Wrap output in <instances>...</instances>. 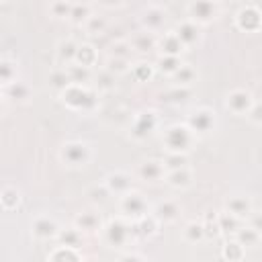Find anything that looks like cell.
Instances as JSON below:
<instances>
[{"label": "cell", "mask_w": 262, "mask_h": 262, "mask_svg": "<svg viewBox=\"0 0 262 262\" xmlns=\"http://www.w3.org/2000/svg\"><path fill=\"white\" fill-rule=\"evenodd\" d=\"M180 55H160L158 57V61H156V70L158 72H162V74H166V76H172L178 68H180Z\"/></svg>", "instance_id": "cell-36"}, {"label": "cell", "mask_w": 262, "mask_h": 262, "mask_svg": "<svg viewBox=\"0 0 262 262\" xmlns=\"http://www.w3.org/2000/svg\"><path fill=\"white\" fill-rule=\"evenodd\" d=\"M246 117L250 119V123H252V125H256V127H260V125H262V106H260V102H258V100H254V104L250 106V111L246 113Z\"/></svg>", "instance_id": "cell-49"}, {"label": "cell", "mask_w": 262, "mask_h": 262, "mask_svg": "<svg viewBox=\"0 0 262 262\" xmlns=\"http://www.w3.org/2000/svg\"><path fill=\"white\" fill-rule=\"evenodd\" d=\"M4 115V100H2V96H0V117Z\"/></svg>", "instance_id": "cell-53"}, {"label": "cell", "mask_w": 262, "mask_h": 262, "mask_svg": "<svg viewBox=\"0 0 262 262\" xmlns=\"http://www.w3.org/2000/svg\"><path fill=\"white\" fill-rule=\"evenodd\" d=\"M47 260L51 262H80L82 260V254L76 250V248H70V246H55V250H51L47 254Z\"/></svg>", "instance_id": "cell-25"}, {"label": "cell", "mask_w": 262, "mask_h": 262, "mask_svg": "<svg viewBox=\"0 0 262 262\" xmlns=\"http://www.w3.org/2000/svg\"><path fill=\"white\" fill-rule=\"evenodd\" d=\"M20 205V190L14 186H4L0 190V207L4 211H14Z\"/></svg>", "instance_id": "cell-29"}, {"label": "cell", "mask_w": 262, "mask_h": 262, "mask_svg": "<svg viewBox=\"0 0 262 262\" xmlns=\"http://www.w3.org/2000/svg\"><path fill=\"white\" fill-rule=\"evenodd\" d=\"M156 49H160L164 55H180L186 47L180 43V39L176 37V33L170 31V33H166V35H162V37L158 39Z\"/></svg>", "instance_id": "cell-21"}, {"label": "cell", "mask_w": 262, "mask_h": 262, "mask_svg": "<svg viewBox=\"0 0 262 262\" xmlns=\"http://www.w3.org/2000/svg\"><path fill=\"white\" fill-rule=\"evenodd\" d=\"M233 239L239 244V246H244V248H256L258 244H260V229H256V227H252V225H239L237 229H235V233H233Z\"/></svg>", "instance_id": "cell-20"}, {"label": "cell", "mask_w": 262, "mask_h": 262, "mask_svg": "<svg viewBox=\"0 0 262 262\" xmlns=\"http://www.w3.org/2000/svg\"><path fill=\"white\" fill-rule=\"evenodd\" d=\"M119 209H121V215L127 217V219H139L143 217L145 213H149V203L143 199L141 192H135V190H129L125 194H121V203H119Z\"/></svg>", "instance_id": "cell-5"}, {"label": "cell", "mask_w": 262, "mask_h": 262, "mask_svg": "<svg viewBox=\"0 0 262 262\" xmlns=\"http://www.w3.org/2000/svg\"><path fill=\"white\" fill-rule=\"evenodd\" d=\"M121 260H143V254H123L121 256Z\"/></svg>", "instance_id": "cell-51"}, {"label": "cell", "mask_w": 262, "mask_h": 262, "mask_svg": "<svg viewBox=\"0 0 262 262\" xmlns=\"http://www.w3.org/2000/svg\"><path fill=\"white\" fill-rule=\"evenodd\" d=\"M4 94H6V98L25 104V102L31 100L33 90H31L29 84H25V82H20V80H14V82H10L8 86H4Z\"/></svg>", "instance_id": "cell-18"}, {"label": "cell", "mask_w": 262, "mask_h": 262, "mask_svg": "<svg viewBox=\"0 0 262 262\" xmlns=\"http://www.w3.org/2000/svg\"><path fill=\"white\" fill-rule=\"evenodd\" d=\"M72 4H74L72 0H53V2L49 4V14H51L53 18H57V20H63V18L70 16Z\"/></svg>", "instance_id": "cell-43"}, {"label": "cell", "mask_w": 262, "mask_h": 262, "mask_svg": "<svg viewBox=\"0 0 262 262\" xmlns=\"http://www.w3.org/2000/svg\"><path fill=\"white\" fill-rule=\"evenodd\" d=\"M176 37L180 39V43L184 47H194L199 41H201V29L196 23H192L190 18L188 20H182L178 27H176Z\"/></svg>", "instance_id": "cell-16"}, {"label": "cell", "mask_w": 262, "mask_h": 262, "mask_svg": "<svg viewBox=\"0 0 262 262\" xmlns=\"http://www.w3.org/2000/svg\"><path fill=\"white\" fill-rule=\"evenodd\" d=\"M201 223H203L205 237L215 239V237L221 235V231H219V223H217V213H215V211H207V215H205V219H203Z\"/></svg>", "instance_id": "cell-42"}, {"label": "cell", "mask_w": 262, "mask_h": 262, "mask_svg": "<svg viewBox=\"0 0 262 262\" xmlns=\"http://www.w3.org/2000/svg\"><path fill=\"white\" fill-rule=\"evenodd\" d=\"M82 27L86 29L88 35H100V33H104V29H106V18L100 16V14H90Z\"/></svg>", "instance_id": "cell-44"}, {"label": "cell", "mask_w": 262, "mask_h": 262, "mask_svg": "<svg viewBox=\"0 0 262 262\" xmlns=\"http://www.w3.org/2000/svg\"><path fill=\"white\" fill-rule=\"evenodd\" d=\"M94 78V88L98 90V92H108V90H113L115 88V74H111L106 68H102L96 76H92Z\"/></svg>", "instance_id": "cell-40"}, {"label": "cell", "mask_w": 262, "mask_h": 262, "mask_svg": "<svg viewBox=\"0 0 262 262\" xmlns=\"http://www.w3.org/2000/svg\"><path fill=\"white\" fill-rule=\"evenodd\" d=\"M190 94H192V90H190L188 86H176V84H174V88L162 92L160 98H162L164 102H168V104H184V102L190 98Z\"/></svg>", "instance_id": "cell-26"}, {"label": "cell", "mask_w": 262, "mask_h": 262, "mask_svg": "<svg viewBox=\"0 0 262 262\" xmlns=\"http://www.w3.org/2000/svg\"><path fill=\"white\" fill-rule=\"evenodd\" d=\"M235 27L244 33H258L260 27H262V16H260V10L252 4L239 8L235 12Z\"/></svg>", "instance_id": "cell-9"}, {"label": "cell", "mask_w": 262, "mask_h": 262, "mask_svg": "<svg viewBox=\"0 0 262 262\" xmlns=\"http://www.w3.org/2000/svg\"><path fill=\"white\" fill-rule=\"evenodd\" d=\"M180 211H182V207L176 203V201H172V199H166V201H160L156 207H154V217L160 221V223H172V221H176L178 217H180Z\"/></svg>", "instance_id": "cell-15"}, {"label": "cell", "mask_w": 262, "mask_h": 262, "mask_svg": "<svg viewBox=\"0 0 262 262\" xmlns=\"http://www.w3.org/2000/svg\"><path fill=\"white\" fill-rule=\"evenodd\" d=\"M76 49H78V43L74 39H61L57 43V59L61 63H72L76 57Z\"/></svg>", "instance_id": "cell-34"}, {"label": "cell", "mask_w": 262, "mask_h": 262, "mask_svg": "<svg viewBox=\"0 0 262 262\" xmlns=\"http://www.w3.org/2000/svg\"><path fill=\"white\" fill-rule=\"evenodd\" d=\"M61 102L76 113H92L98 106V90L88 84H68L59 92Z\"/></svg>", "instance_id": "cell-1"}, {"label": "cell", "mask_w": 262, "mask_h": 262, "mask_svg": "<svg viewBox=\"0 0 262 262\" xmlns=\"http://www.w3.org/2000/svg\"><path fill=\"white\" fill-rule=\"evenodd\" d=\"M182 235H184V239H186L188 244H199V242H203V239H205L203 223H201V221H190V223H186L184 229H182Z\"/></svg>", "instance_id": "cell-38"}, {"label": "cell", "mask_w": 262, "mask_h": 262, "mask_svg": "<svg viewBox=\"0 0 262 262\" xmlns=\"http://www.w3.org/2000/svg\"><path fill=\"white\" fill-rule=\"evenodd\" d=\"M162 164H164L166 172L176 170V168H184V166H188V156L184 151H168L166 158L162 160Z\"/></svg>", "instance_id": "cell-41"}, {"label": "cell", "mask_w": 262, "mask_h": 262, "mask_svg": "<svg viewBox=\"0 0 262 262\" xmlns=\"http://www.w3.org/2000/svg\"><path fill=\"white\" fill-rule=\"evenodd\" d=\"M96 59H98V51H96L94 45H90V43H82V45H78V49H76V57H74L76 63L86 66V68H92V66L96 63Z\"/></svg>", "instance_id": "cell-28"}, {"label": "cell", "mask_w": 262, "mask_h": 262, "mask_svg": "<svg viewBox=\"0 0 262 262\" xmlns=\"http://www.w3.org/2000/svg\"><path fill=\"white\" fill-rule=\"evenodd\" d=\"M18 80V66L12 59H0V86H8Z\"/></svg>", "instance_id": "cell-35"}, {"label": "cell", "mask_w": 262, "mask_h": 262, "mask_svg": "<svg viewBox=\"0 0 262 262\" xmlns=\"http://www.w3.org/2000/svg\"><path fill=\"white\" fill-rule=\"evenodd\" d=\"M219 14L217 0H190L188 4V16L196 25H209Z\"/></svg>", "instance_id": "cell-8"}, {"label": "cell", "mask_w": 262, "mask_h": 262, "mask_svg": "<svg viewBox=\"0 0 262 262\" xmlns=\"http://www.w3.org/2000/svg\"><path fill=\"white\" fill-rule=\"evenodd\" d=\"M0 2H4V0H0Z\"/></svg>", "instance_id": "cell-54"}, {"label": "cell", "mask_w": 262, "mask_h": 262, "mask_svg": "<svg viewBox=\"0 0 262 262\" xmlns=\"http://www.w3.org/2000/svg\"><path fill=\"white\" fill-rule=\"evenodd\" d=\"M172 80L176 86H190L196 80V70L190 63H180V68L172 74Z\"/></svg>", "instance_id": "cell-32"}, {"label": "cell", "mask_w": 262, "mask_h": 262, "mask_svg": "<svg viewBox=\"0 0 262 262\" xmlns=\"http://www.w3.org/2000/svg\"><path fill=\"white\" fill-rule=\"evenodd\" d=\"M86 196L90 199V203H94V205H102V203L108 201L111 190H108L106 184L102 182V184H94V186H90L88 192H86Z\"/></svg>", "instance_id": "cell-45"}, {"label": "cell", "mask_w": 262, "mask_h": 262, "mask_svg": "<svg viewBox=\"0 0 262 262\" xmlns=\"http://www.w3.org/2000/svg\"><path fill=\"white\" fill-rule=\"evenodd\" d=\"M66 74H68V80H70V84H90V80H92V68H86V66H80V63H76V61H72V63H66Z\"/></svg>", "instance_id": "cell-23"}, {"label": "cell", "mask_w": 262, "mask_h": 262, "mask_svg": "<svg viewBox=\"0 0 262 262\" xmlns=\"http://www.w3.org/2000/svg\"><path fill=\"white\" fill-rule=\"evenodd\" d=\"M164 180H166L172 188L182 190V188H188V186L192 184V172L188 170V166L176 168V170H168L166 176H164Z\"/></svg>", "instance_id": "cell-19"}, {"label": "cell", "mask_w": 262, "mask_h": 262, "mask_svg": "<svg viewBox=\"0 0 262 262\" xmlns=\"http://www.w3.org/2000/svg\"><path fill=\"white\" fill-rule=\"evenodd\" d=\"M133 55V47L129 41L125 39H119V41H113L108 45V57H123V59H131Z\"/></svg>", "instance_id": "cell-39"}, {"label": "cell", "mask_w": 262, "mask_h": 262, "mask_svg": "<svg viewBox=\"0 0 262 262\" xmlns=\"http://www.w3.org/2000/svg\"><path fill=\"white\" fill-rule=\"evenodd\" d=\"M104 184H106V188L111 190V194H125V192H129V190H133V178H131V174H127V172H111L106 178H104Z\"/></svg>", "instance_id": "cell-13"}, {"label": "cell", "mask_w": 262, "mask_h": 262, "mask_svg": "<svg viewBox=\"0 0 262 262\" xmlns=\"http://www.w3.org/2000/svg\"><path fill=\"white\" fill-rule=\"evenodd\" d=\"M74 225H76L80 231L94 233V231L102 229V219H100V215L94 213V211H84V213H80V215L74 219Z\"/></svg>", "instance_id": "cell-24"}, {"label": "cell", "mask_w": 262, "mask_h": 262, "mask_svg": "<svg viewBox=\"0 0 262 262\" xmlns=\"http://www.w3.org/2000/svg\"><path fill=\"white\" fill-rule=\"evenodd\" d=\"M151 2V6H160V8H164L166 4H170L172 0H149Z\"/></svg>", "instance_id": "cell-52"}, {"label": "cell", "mask_w": 262, "mask_h": 262, "mask_svg": "<svg viewBox=\"0 0 262 262\" xmlns=\"http://www.w3.org/2000/svg\"><path fill=\"white\" fill-rule=\"evenodd\" d=\"M217 223H219V231H221V233H225V235H233L235 229L244 223V219H239V217H235V215L223 211V213L217 215Z\"/></svg>", "instance_id": "cell-30"}, {"label": "cell", "mask_w": 262, "mask_h": 262, "mask_svg": "<svg viewBox=\"0 0 262 262\" xmlns=\"http://www.w3.org/2000/svg\"><path fill=\"white\" fill-rule=\"evenodd\" d=\"M98 4H102L106 8H115V6H121L123 0H98Z\"/></svg>", "instance_id": "cell-50"}, {"label": "cell", "mask_w": 262, "mask_h": 262, "mask_svg": "<svg viewBox=\"0 0 262 262\" xmlns=\"http://www.w3.org/2000/svg\"><path fill=\"white\" fill-rule=\"evenodd\" d=\"M244 256H246V248L239 246L235 239H227L225 246L221 248V258H223V260L239 262V260H244Z\"/></svg>", "instance_id": "cell-33"}, {"label": "cell", "mask_w": 262, "mask_h": 262, "mask_svg": "<svg viewBox=\"0 0 262 262\" xmlns=\"http://www.w3.org/2000/svg\"><path fill=\"white\" fill-rule=\"evenodd\" d=\"M252 104H254V96L246 88H235L225 94V108L231 111L233 115H246Z\"/></svg>", "instance_id": "cell-10"}, {"label": "cell", "mask_w": 262, "mask_h": 262, "mask_svg": "<svg viewBox=\"0 0 262 262\" xmlns=\"http://www.w3.org/2000/svg\"><path fill=\"white\" fill-rule=\"evenodd\" d=\"M137 176H139V180L154 184V182L164 180L166 168H164V164L160 160H145V162H141L137 166Z\"/></svg>", "instance_id": "cell-12"}, {"label": "cell", "mask_w": 262, "mask_h": 262, "mask_svg": "<svg viewBox=\"0 0 262 262\" xmlns=\"http://www.w3.org/2000/svg\"><path fill=\"white\" fill-rule=\"evenodd\" d=\"M104 231V242L115 248V250H121L129 244V239L133 235H137V227H135V221L133 219H127V217H115V219H108L106 225L102 227Z\"/></svg>", "instance_id": "cell-2"}, {"label": "cell", "mask_w": 262, "mask_h": 262, "mask_svg": "<svg viewBox=\"0 0 262 262\" xmlns=\"http://www.w3.org/2000/svg\"><path fill=\"white\" fill-rule=\"evenodd\" d=\"M129 43H131L133 51H137V53H149V51L156 49L158 37L151 31H141V33H135Z\"/></svg>", "instance_id": "cell-22"}, {"label": "cell", "mask_w": 262, "mask_h": 262, "mask_svg": "<svg viewBox=\"0 0 262 262\" xmlns=\"http://www.w3.org/2000/svg\"><path fill=\"white\" fill-rule=\"evenodd\" d=\"M92 158V149L86 141L72 139L59 147V160L70 168H84Z\"/></svg>", "instance_id": "cell-4"}, {"label": "cell", "mask_w": 262, "mask_h": 262, "mask_svg": "<svg viewBox=\"0 0 262 262\" xmlns=\"http://www.w3.org/2000/svg\"><path fill=\"white\" fill-rule=\"evenodd\" d=\"M154 70H156V68H154L151 63H145V61H139V63L131 66V74H133V78H135L137 82H147V80H151Z\"/></svg>", "instance_id": "cell-47"}, {"label": "cell", "mask_w": 262, "mask_h": 262, "mask_svg": "<svg viewBox=\"0 0 262 262\" xmlns=\"http://www.w3.org/2000/svg\"><path fill=\"white\" fill-rule=\"evenodd\" d=\"M158 225L160 221L154 217V213H145L143 217L135 219V227H137V235H143V237H149L158 231Z\"/></svg>", "instance_id": "cell-31"}, {"label": "cell", "mask_w": 262, "mask_h": 262, "mask_svg": "<svg viewBox=\"0 0 262 262\" xmlns=\"http://www.w3.org/2000/svg\"><path fill=\"white\" fill-rule=\"evenodd\" d=\"M55 237L59 239L61 246H70V248H76V250L82 248V244H84V235H82V231L76 225L68 227V229H59Z\"/></svg>", "instance_id": "cell-27"}, {"label": "cell", "mask_w": 262, "mask_h": 262, "mask_svg": "<svg viewBox=\"0 0 262 262\" xmlns=\"http://www.w3.org/2000/svg\"><path fill=\"white\" fill-rule=\"evenodd\" d=\"M31 229H33V235H35L37 239H53V237L57 235V231H59V225H57V221H55L53 217H49V215H39V217L33 219Z\"/></svg>", "instance_id": "cell-11"}, {"label": "cell", "mask_w": 262, "mask_h": 262, "mask_svg": "<svg viewBox=\"0 0 262 262\" xmlns=\"http://www.w3.org/2000/svg\"><path fill=\"white\" fill-rule=\"evenodd\" d=\"M162 143H164L166 151H184V154H188V149L194 143V133L188 129L186 123H176V125H170L164 131Z\"/></svg>", "instance_id": "cell-3"}, {"label": "cell", "mask_w": 262, "mask_h": 262, "mask_svg": "<svg viewBox=\"0 0 262 262\" xmlns=\"http://www.w3.org/2000/svg\"><path fill=\"white\" fill-rule=\"evenodd\" d=\"M104 68H106L111 74L121 76V74H127V72L131 70V61H129V59H123V57H108Z\"/></svg>", "instance_id": "cell-46"}, {"label": "cell", "mask_w": 262, "mask_h": 262, "mask_svg": "<svg viewBox=\"0 0 262 262\" xmlns=\"http://www.w3.org/2000/svg\"><path fill=\"white\" fill-rule=\"evenodd\" d=\"M90 14H92L90 4H86V2H74V4H72V10H70L68 20H70V23H74V25H84V23H86V18H88Z\"/></svg>", "instance_id": "cell-37"}, {"label": "cell", "mask_w": 262, "mask_h": 262, "mask_svg": "<svg viewBox=\"0 0 262 262\" xmlns=\"http://www.w3.org/2000/svg\"><path fill=\"white\" fill-rule=\"evenodd\" d=\"M158 127V115L156 111L151 108H145V111H139L135 117H133V123H131V137L137 139V141H143L147 139Z\"/></svg>", "instance_id": "cell-6"}, {"label": "cell", "mask_w": 262, "mask_h": 262, "mask_svg": "<svg viewBox=\"0 0 262 262\" xmlns=\"http://www.w3.org/2000/svg\"><path fill=\"white\" fill-rule=\"evenodd\" d=\"M139 23H141L143 31L156 33V31H160V29L164 27V23H166V10L160 8V6H149V8L141 14Z\"/></svg>", "instance_id": "cell-17"}, {"label": "cell", "mask_w": 262, "mask_h": 262, "mask_svg": "<svg viewBox=\"0 0 262 262\" xmlns=\"http://www.w3.org/2000/svg\"><path fill=\"white\" fill-rule=\"evenodd\" d=\"M186 125L194 135L211 133L215 129V113L207 106H199V108L190 111V115L186 117Z\"/></svg>", "instance_id": "cell-7"}, {"label": "cell", "mask_w": 262, "mask_h": 262, "mask_svg": "<svg viewBox=\"0 0 262 262\" xmlns=\"http://www.w3.org/2000/svg\"><path fill=\"white\" fill-rule=\"evenodd\" d=\"M68 84H70V80H68V74H66L63 68H61V70H53V72L49 74V86H51L53 90L61 92Z\"/></svg>", "instance_id": "cell-48"}, {"label": "cell", "mask_w": 262, "mask_h": 262, "mask_svg": "<svg viewBox=\"0 0 262 262\" xmlns=\"http://www.w3.org/2000/svg\"><path fill=\"white\" fill-rule=\"evenodd\" d=\"M225 211L248 221V215L254 211V205H252V199L250 196H244V194H235V196H229L225 201Z\"/></svg>", "instance_id": "cell-14"}]
</instances>
